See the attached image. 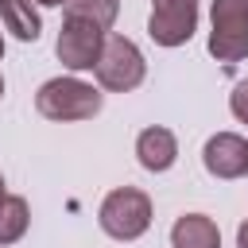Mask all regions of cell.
Listing matches in <instances>:
<instances>
[{
	"label": "cell",
	"instance_id": "cell-2",
	"mask_svg": "<svg viewBox=\"0 0 248 248\" xmlns=\"http://www.w3.org/2000/svg\"><path fill=\"white\" fill-rule=\"evenodd\" d=\"M205 46L225 66L248 58V0H213Z\"/></svg>",
	"mask_w": 248,
	"mask_h": 248
},
{
	"label": "cell",
	"instance_id": "cell-15",
	"mask_svg": "<svg viewBox=\"0 0 248 248\" xmlns=\"http://www.w3.org/2000/svg\"><path fill=\"white\" fill-rule=\"evenodd\" d=\"M35 4H43V8H62L66 0H35Z\"/></svg>",
	"mask_w": 248,
	"mask_h": 248
},
{
	"label": "cell",
	"instance_id": "cell-16",
	"mask_svg": "<svg viewBox=\"0 0 248 248\" xmlns=\"http://www.w3.org/2000/svg\"><path fill=\"white\" fill-rule=\"evenodd\" d=\"M0 202H4V174H0Z\"/></svg>",
	"mask_w": 248,
	"mask_h": 248
},
{
	"label": "cell",
	"instance_id": "cell-17",
	"mask_svg": "<svg viewBox=\"0 0 248 248\" xmlns=\"http://www.w3.org/2000/svg\"><path fill=\"white\" fill-rule=\"evenodd\" d=\"M0 58H4V35H0Z\"/></svg>",
	"mask_w": 248,
	"mask_h": 248
},
{
	"label": "cell",
	"instance_id": "cell-9",
	"mask_svg": "<svg viewBox=\"0 0 248 248\" xmlns=\"http://www.w3.org/2000/svg\"><path fill=\"white\" fill-rule=\"evenodd\" d=\"M170 248H221V232L205 213H182L170 225Z\"/></svg>",
	"mask_w": 248,
	"mask_h": 248
},
{
	"label": "cell",
	"instance_id": "cell-8",
	"mask_svg": "<svg viewBox=\"0 0 248 248\" xmlns=\"http://www.w3.org/2000/svg\"><path fill=\"white\" fill-rule=\"evenodd\" d=\"M136 159H140V167L151 170V174L170 170L174 159H178V140H174V132L163 128V124L143 128V132L136 136Z\"/></svg>",
	"mask_w": 248,
	"mask_h": 248
},
{
	"label": "cell",
	"instance_id": "cell-13",
	"mask_svg": "<svg viewBox=\"0 0 248 248\" xmlns=\"http://www.w3.org/2000/svg\"><path fill=\"white\" fill-rule=\"evenodd\" d=\"M229 108H232V116H236L240 124H248V78L232 85V93H229Z\"/></svg>",
	"mask_w": 248,
	"mask_h": 248
},
{
	"label": "cell",
	"instance_id": "cell-12",
	"mask_svg": "<svg viewBox=\"0 0 248 248\" xmlns=\"http://www.w3.org/2000/svg\"><path fill=\"white\" fill-rule=\"evenodd\" d=\"M62 12H66L70 19H89V23H97L101 31H108V27L116 23V16H120V0H66Z\"/></svg>",
	"mask_w": 248,
	"mask_h": 248
},
{
	"label": "cell",
	"instance_id": "cell-10",
	"mask_svg": "<svg viewBox=\"0 0 248 248\" xmlns=\"http://www.w3.org/2000/svg\"><path fill=\"white\" fill-rule=\"evenodd\" d=\"M0 23L4 31H12L19 43H35L43 35V19L31 8V0H0Z\"/></svg>",
	"mask_w": 248,
	"mask_h": 248
},
{
	"label": "cell",
	"instance_id": "cell-14",
	"mask_svg": "<svg viewBox=\"0 0 248 248\" xmlns=\"http://www.w3.org/2000/svg\"><path fill=\"white\" fill-rule=\"evenodd\" d=\"M236 248H248V221H240L236 229Z\"/></svg>",
	"mask_w": 248,
	"mask_h": 248
},
{
	"label": "cell",
	"instance_id": "cell-7",
	"mask_svg": "<svg viewBox=\"0 0 248 248\" xmlns=\"http://www.w3.org/2000/svg\"><path fill=\"white\" fill-rule=\"evenodd\" d=\"M202 163L213 178H240V174H248V140L236 132H217L205 140Z\"/></svg>",
	"mask_w": 248,
	"mask_h": 248
},
{
	"label": "cell",
	"instance_id": "cell-6",
	"mask_svg": "<svg viewBox=\"0 0 248 248\" xmlns=\"http://www.w3.org/2000/svg\"><path fill=\"white\" fill-rule=\"evenodd\" d=\"M198 31V0H151L147 35L159 46H182Z\"/></svg>",
	"mask_w": 248,
	"mask_h": 248
},
{
	"label": "cell",
	"instance_id": "cell-3",
	"mask_svg": "<svg viewBox=\"0 0 248 248\" xmlns=\"http://www.w3.org/2000/svg\"><path fill=\"white\" fill-rule=\"evenodd\" d=\"M97 221L112 240H140L151 229V198L136 186H120L101 202Z\"/></svg>",
	"mask_w": 248,
	"mask_h": 248
},
{
	"label": "cell",
	"instance_id": "cell-1",
	"mask_svg": "<svg viewBox=\"0 0 248 248\" xmlns=\"http://www.w3.org/2000/svg\"><path fill=\"white\" fill-rule=\"evenodd\" d=\"M105 97L81 78H50L35 93V108L46 120H93L101 112Z\"/></svg>",
	"mask_w": 248,
	"mask_h": 248
},
{
	"label": "cell",
	"instance_id": "cell-11",
	"mask_svg": "<svg viewBox=\"0 0 248 248\" xmlns=\"http://www.w3.org/2000/svg\"><path fill=\"white\" fill-rule=\"evenodd\" d=\"M27 225H31L27 198H19V194H4V202H0V248L16 244V240L27 232Z\"/></svg>",
	"mask_w": 248,
	"mask_h": 248
},
{
	"label": "cell",
	"instance_id": "cell-5",
	"mask_svg": "<svg viewBox=\"0 0 248 248\" xmlns=\"http://www.w3.org/2000/svg\"><path fill=\"white\" fill-rule=\"evenodd\" d=\"M101 46H105V31L97 27V23H89V19H62V31H58V43H54V50H58V62L66 66V70H93L97 66V58H101Z\"/></svg>",
	"mask_w": 248,
	"mask_h": 248
},
{
	"label": "cell",
	"instance_id": "cell-18",
	"mask_svg": "<svg viewBox=\"0 0 248 248\" xmlns=\"http://www.w3.org/2000/svg\"><path fill=\"white\" fill-rule=\"evenodd\" d=\"M0 97H4V78H0Z\"/></svg>",
	"mask_w": 248,
	"mask_h": 248
},
{
	"label": "cell",
	"instance_id": "cell-4",
	"mask_svg": "<svg viewBox=\"0 0 248 248\" xmlns=\"http://www.w3.org/2000/svg\"><path fill=\"white\" fill-rule=\"evenodd\" d=\"M93 74H97L101 89H108V93H128V89H136V85L143 81L147 62H143V54H140V46H136L132 39H124V35H105V46H101V58H97Z\"/></svg>",
	"mask_w": 248,
	"mask_h": 248
}]
</instances>
